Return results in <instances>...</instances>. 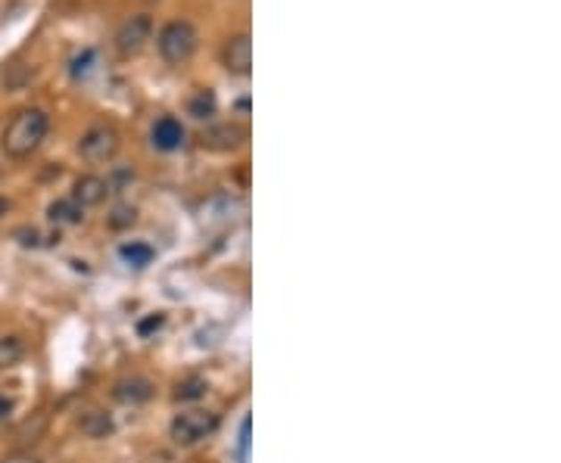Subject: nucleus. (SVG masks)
I'll return each mask as SVG.
<instances>
[{
	"instance_id": "nucleus-12",
	"label": "nucleus",
	"mask_w": 561,
	"mask_h": 463,
	"mask_svg": "<svg viewBox=\"0 0 561 463\" xmlns=\"http://www.w3.org/2000/svg\"><path fill=\"white\" fill-rule=\"evenodd\" d=\"M153 246L150 243H141V240H131V243H122L119 246V258H122L125 264H131V268H147L150 262H153Z\"/></svg>"
},
{
	"instance_id": "nucleus-6",
	"label": "nucleus",
	"mask_w": 561,
	"mask_h": 463,
	"mask_svg": "<svg viewBox=\"0 0 561 463\" xmlns=\"http://www.w3.org/2000/svg\"><path fill=\"white\" fill-rule=\"evenodd\" d=\"M222 66L228 69L231 75H250V69H253V41H250L247 31H241V35H231L228 41H225L222 47Z\"/></svg>"
},
{
	"instance_id": "nucleus-10",
	"label": "nucleus",
	"mask_w": 561,
	"mask_h": 463,
	"mask_svg": "<svg viewBox=\"0 0 561 463\" xmlns=\"http://www.w3.org/2000/svg\"><path fill=\"white\" fill-rule=\"evenodd\" d=\"M247 141V131L241 128V125H216V128H210L203 134V143L212 150H235L241 147V143Z\"/></svg>"
},
{
	"instance_id": "nucleus-2",
	"label": "nucleus",
	"mask_w": 561,
	"mask_h": 463,
	"mask_svg": "<svg viewBox=\"0 0 561 463\" xmlns=\"http://www.w3.org/2000/svg\"><path fill=\"white\" fill-rule=\"evenodd\" d=\"M200 35L187 19H172V22L162 25L160 37H156V47H160V56L172 66H181L187 62L194 53H197Z\"/></svg>"
},
{
	"instance_id": "nucleus-3",
	"label": "nucleus",
	"mask_w": 561,
	"mask_h": 463,
	"mask_svg": "<svg viewBox=\"0 0 561 463\" xmlns=\"http://www.w3.org/2000/svg\"><path fill=\"white\" fill-rule=\"evenodd\" d=\"M219 426V414H212V410H185V414H178L172 420V426H169V435H172L175 445H197V442H203L210 433H216Z\"/></svg>"
},
{
	"instance_id": "nucleus-22",
	"label": "nucleus",
	"mask_w": 561,
	"mask_h": 463,
	"mask_svg": "<svg viewBox=\"0 0 561 463\" xmlns=\"http://www.w3.org/2000/svg\"><path fill=\"white\" fill-rule=\"evenodd\" d=\"M19 243L22 246H41V233L37 231H19Z\"/></svg>"
},
{
	"instance_id": "nucleus-5",
	"label": "nucleus",
	"mask_w": 561,
	"mask_h": 463,
	"mask_svg": "<svg viewBox=\"0 0 561 463\" xmlns=\"http://www.w3.org/2000/svg\"><path fill=\"white\" fill-rule=\"evenodd\" d=\"M150 35H153V19H150L147 12H141V16H131V19H125V22L119 25L112 44H116V50L122 56H135V53H141V50L147 47Z\"/></svg>"
},
{
	"instance_id": "nucleus-15",
	"label": "nucleus",
	"mask_w": 561,
	"mask_h": 463,
	"mask_svg": "<svg viewBox=\"0 0 561 463\" xmlns=\"http://www.w3.org/2000/svg\"><path fill=\"white\" fill-rule=\"evenodd\" d=\"M22 354H25V345H22L19 336H0V370H4V367L19 364Z\"/></svg>"
},
{
	"instance_id": "nucleus-16",
	"label": "nucleus",
	"mask_w": 561,
	"mask_h": 463,
	"mask_svg": "<svg viewBox=\"0 0 561 463\" xmlns=\"http://www.w3.org/2000/svg\"><path fill=\"white\" fill-rule=\"evenodd\" d=\"M206 389H210V386H206L203 379L191 377V379H185V383H178V389H175V402H197V398L206 395Z\"/></svg>"
},
{
	"instance_id": "nucleus-11",
	"label": "nucleus",
	"mask_w": 561,
	"mask_h": 463,
	"mask_svg": "<svg viewBox=\"0 0 561 463\" xmlns=\"http://www.w3.org/2000/svg\"><path fill=\"white\" fill-rule=\"evenodd\" d=\"M78 429L87 439H106V435H112L116 423H112V417L106 410H87V414H81Z\"/></svg>"
},
{
	"instance_id": "nucleus-1",
	"label": "nucleus",
	"mask_w": 561,
	"mask_h": 463,
	"mask_svg": "<svg viewBox=\"0 0 561 463\" xmlns=\"http://www.w3.org/2000/svg\"><path fill=\"white\" fill-rule=\"evenodd\" d=\"M50 131V116L37 106L19 110L4 128V150L10 158H29L44 143Z\"/></svg>"
},
{
	"instance_id": "nucleus-14",
	"label": "nucleus",
	"mask_w": 561,
	"mask_h": 463,
	"mask_svg": "<svg viewBox=\"0 0 561 463\" xmlns=\"http://www.w3.org/2000/svg\"><path fill=\"white\" fill-rule=\"evenodd\" d=\"M47 218L54 221V224H78V221L85 218V208L72 199H56V202H50Z\"/></svg>"
},
{
	"instance_id": "nucleus-25",
	"label": "nucleus",
	"mask_w": 561,
	"mask_h": 463,
	"mask_svg": "<svg viewBox=\"0 0 561 463\" xmlns=\"http://www.w3.org/2000/svg\"><path fill=\"white\" fill-rule=\"evenodd\" d=\"M0 177H4V165H0Z\"/></svg>"
},
{
	"instance_id": "nucleus-8",
	"label": "nucleus",
	"mask_w": 561,
	"mask_h": 463,
	"mask_svg": "<svg viewBox=\"0 0 561 463\" xmlns=\"http://www.w3.org/2000/svg\"><path fill=\"white\" fill-rule=\"evenodd\" d=\"M106 196H110V183H106L103 177L100 175H81L78 181H75L72 196H69V199L78 202L81 208H91V206H100Z\"/></svg>"
},
{
	"instance_id": "nucleus-23",
	"label": "nucleus",
	"mask_w": 561,
	"mask_h": 463,
	"mask_svg": "<svg viewBox=\"0 0 561 463\" xmlns=\"http://www.w3.org/2000/svg\"><path fill=\"white\" fill-rule=\"evenodd\" d=\"M10 414H12V398L0 392V420H6Z\"/></svg>"
},
{
	"instance_id": "nucleus-4",
	"label": "nucleus",
	"mask_w": 561,
	"mask_h": 463,
	"mask_svg": "<svg viewBox=\"0 0 561 463\" xmlns=\"http://www.w3.org/2000/svg\"><path fill=\"white\" fill-rule=\"evenodd\" d=\"M78 153L81 158H87V162H110V158L119 153L116 128H110V125H94V128H87L78 141Z\"/></svg>"
},
{
	"instance_id": "nucleus-7",
	"label": "nucleus",
	"mask_w": 561,
	"mask_h": 463,
	"mask_svg": "<svg viewBox=\"0 0 561 463\" xmlns=\"http://www.w3.org/2000/svg\"><path fill=\"white\" fill-rule=\"evenodd\" d=\"M150 141H153V147L160 150V153H175V150H181V143H185V125L175 116L156 118L153 131H150Z\"/></svg>"
},
{
	"instance_id": "nucleus-20",
	"label": "nucleus",
	"mask_w": 561,
	"mask_h": 463,
	"mask_svg": "<svg viewBox=\"0 0 561 463\" xmlns=\"http://www.w3.org/2000/svg\"><path fill=\"white\" fill-rule=\"evenodd\" d=\"M0 463H44V460L31 451H12V454H6V458H0Z\"/></svg>"
},
{
	"instance_id": "nucleus-9",
	"label": "nucleus",
	"mask_w": 561,
	"mask_h": 463,
	"mask_svg": "<svg viewBox=\"0 0 561 463\" xmlns=\"http://www.w3.org/2000/svg\"><path fill=\"white\" fill-rule=\"evenodd\" d=\"M112 398L122 404H144L153 398V383L147 377H125L112 386Z\"/></svg>"
},
{
	"instance_id": "nucleus-17",
	"label": "nucleus",
	"mask_w": 561,
	"mask_h": 463,
	"mask_svg": "<svg viewBox=\"0 0 561 463\" xmlns=\"http://www.w3.org/2000/svg\"><path fill=\"white\" fill-rule=\"evenodd\" d=\"M94 62H97V50H91V47H87V50H81V53L75 56L72 62H69V75H72L75 81H78V78H85V75H87V72H91V69H94Z\"/></svg>"
},
{
	"instance_id": "nucleus-21",
	"label": "nucleus",
	"mask_w": 561,
	"mask_h": 463,
	"mask_svg": "<svg viewBox=\"0 0 561 463\" xmlns=\"http://www.w3.org/2000/svg\"><path fill=\"white\" fill-rule=\"evenodd\" d=\"M237 448H241V460L247 458V448H250V420L241 423V442H237Z\"/></svg>"
},
{
	"instance_id": "nucleus-19",
	"label": "nucleus",
	"mask_w": 561,
	"mask_h": 463,
	"mask_svg": "<svg viewBox=\"0 0 561 463\" xmlns=\"http://www.w3.org/2000/svg\"><path fill=\"white\" fill-rule=\"evenodd\" d=\"M162 321H166V317H162V314H150V317H144V321L137 323V333H141V336H150V333H153V329H160V327H162Z\"/></svg>"
},
{
	"instance_id": "nucleus-13",
	"label": "nucleus",
	"mask_w": 561,
	"mask_h": 463,
	"mask_svg": "<svg viewBox=\"0 0 561 463\" xmlns=\"http://www.w3.org/2000/svg\"><path fill=\"white\" fill-rule=\"evenodd\" d=\"M219 110V100H216V91H210V87H200L197 93L191 97V103H187V112H191L197 122H206V118H212Z\"/></svg>"
},
{
	"instance_id": "nucleus-24",
	"label": "nucleus",
	"mask_w": 561,
	"mask_h": 463,
	"mask_svg": "<svg viewBox=\"0 0 561 463\" xmlns=\"http://www.w3.org/2000/svg\"><path fill=\"white\" fill-rule=\"evenodd\" d=\"M6 208H10V202H6L4 196H0V215H6Z\"/></svg>"
},
{
	"instance_id": "nucleus-18",
	"label": "nucleus",
	"mask_w": 561,
	"mask_h": 463,
	"mask_svg": "<svg viewBox=\"0 0 561 463\" xmlns=\"http://www.w3.org/2000/svg\"><path fill=\"white\" fill-rule=\"evenodd\" d=\"M112 215H116V218H110L112 227H128V224H135V221H137V212H135V208H128V206H119Z\"/></svg>"
}]
</instances>
